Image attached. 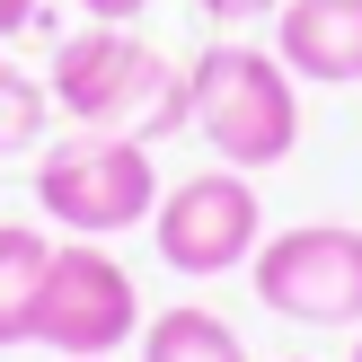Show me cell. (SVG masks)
<instances>
[{
	"mask_svg": "<svg viewBox=\"0 0 362 362\" xmlns=\"http://www.w3.org/2000/svg\"><path fill=\"white\" fill-rule=\"evenodd\" d=\"M45 88H53V115L88 124V133H133V141H151V151L194 124L186 62H168L141 27H98V18L71 27L62 45H53Z\"/></svg>",
	"mask_w": 362,
	"mask_h": 362,
	"instance_id": "obj_1",
	"label": "cell"
},
{
	"mask_svg": "<svg viewBox=\"0 0 362 362\" xmlns=\"http://www.w3.org/2000/svg\"><path fill=\"white\" fill-rule=\"evenodd\" d=\"M186 106L194 133L221 168H283L300 151V80L274 45L257 35H212L204 53L186 62Z\"/></svg>",
	"mask_w": 362,
	"mask_h": 362,
	"instance_id": "obj_2",
	"label": "cell"
},
{
	"mask_svg": "<svg viewBox=\"0 0 362 362\" xmlns=\"http://www.w3.org/2000/svg\"><path fill=\"white\" fill-rule=\"evenodd\" d=\"M35 212L71 239H124V230H151L159 212V159L133 133H88L71 124L62 141L35 151Z\"/></svg>",
	"mask_w": 362,
	"mask_h": 362,
	"instance_id": "obj_3",
	"label": "cell"
},
{
	"mask_svg": "<svg viewBox=\"0 0 362 362\" xmlns=\"http://www.w3.org/2000/svg\"><path fill=\"white\" fill-rule=\"evenodd\" d=\"M151 247L168 274L186 283H221V274H247L265 247V204H257V177L247 168H194L177 186H159V212H151Z\"/></svg>",
	"mask_w": 362,
	"mask_h": 362,
	"instance_id": "obj_4",
	"label": "cell"
},
{
	"mask_svg": "<svg viewBox=\"0 0 362 362\" xmlns=\"http://www.w3.org/2000/svg\"><path fill=\"white\" fill-rule=\"evenodd\" d=\"M257 300L292 327H362V230L354 221H292L265 230L247 265Z\"/></svg>",
	"mask_w": 362,
	"mask_h": 362,
	"instance_id": "obj_5",
	"label": "cell"
},
{
	"mask_svg": "<svg viewBox=\"0 0 362 362\" xmlns=\"http://www.w3.org/2000/svg\"><path fill=\"white\" fill-rule=\"evenodd\" d=\"M35 345H53V362H115L124 345H141V292L106 257V239H62L53 247Z\"/></svg>",
	"mask_w": 362,
	"mask_h": 362,
	"instance_id": "obj_6",
	"label": "cell"
},
{
	"mask_svg": "<svg viewBox=\"0 0 362 362\" xmlns=\"http://www.w3.org/2000/svg\"><path fill=\"white\" fill-rule=\"evenodd\" d=\"M274 53L300 88H362V0H283Z\"/></svg>",
	"mask_w": 362,
	"mask_h": 362,
	"instance_id": "obj_7",
	"label": "cell"
},
{
	"mask_svg": "<svg viewBox=\"0 0 362 362\" xmlns=\"http://www.w3.org/2000/svg\"><path fill=\"white\" fill-rule=\"evenodd\" d=\"M45 274H53V239H45L35 221H0V354L35 345Z\"/></svg>",
	"mask_w": 362,
	"mask_h": 362,
	"instance_id": "obj_8",
	"label": "cell"
},
{
	"mask_svg": "<svg viewBox=\"0 0 362 362\" xmlns=\"http://www.w3.org/2000/svg\"><path fill=\"white\" fill-rule=\"evenodd\" d=\"M141 362H247V336L221 310H159L141 318Z\"/></svg>",
	"mask_w": 362,
	"mask_h": 362,
	"instance_id": "obj_9",
	"label": "cell"
},
{
	"mask_svg": "<svg viewBox=\"0 0 362 362\" xmlns=\"http://www.w3.org/2000/svg\"><path fill=\"white\" fill-rule=\"evenodd\" d=\"M45 124H53V88L35 80V71H18L9 53H0V159L45 151Z\"/></svg>",
	"mask_w": 362,
	"mask_h": 362,
	"instance_id": "obj_10",
	"label": "cell"
},
{
	"mask_svg": "<svg viewBox=\"0 0 362 362\" xmlns=\"http://www.w3.org/2000/svg\"><path fill=\"white\" fill-rule=\"evenodd\" d=\"M194 9H204L221 35H239V27H265V18H274L283 0H194Z\"/></svg>",
	"mask_w": 362,
	"mask_h": 362,
	"instance_id": "obj_11",
	"label": "cell"
},
{
	"mask_svg": "<svg viewBox=\"0 0 362 362\" xmlns=\"http://www.w3.org/2000/svg\"><path fill=\"white\" fill-rule=\"evenodd\" d=\"M159 0H80V18H98V27H133V18H151Z\"/></svg>",
	"mask_w": 362,
	"mask_h": 362,
	"instance_id": "obj_12",
	"label": "cell"
},
{
	"mask_svg": "<svg viewBox=\"0 0 362 362\" xmlns=\"http://www.w3.org/2000/svg\"><path fill=\"white\" fill-rule=\"evenodd\" d=\"M45 27V0H0V35H27Z\"/></svg>",
	"mask_w": 362,
	"mask_h": 362,
	"instance_id": "obj_13",
	"label": "cell"
},
{
	"mask_svg": "<svg viewBox=\"0 0 362 362\" xmlns=\"http://www.w3.org/2000/svg\"><path fill=\"white\" fill-rule=\"evenodd\" d=\"M345 362H362V327H354V354H345Z\"/></svg>",
	"mask_w": 362,
	"mask_h": 362,
	"instance_id": "obj_14",
	"label": "cell"
},
{
	"mask_svg": "<svg viewBox=\"0 0 362 362\" xmlns=\"http://www.w3.org/2000/svg\"><path fill=\"white\" fill-rule=\"evenodd\" d=\"M283 362H318V354H283Z\"/></svg>",
	"mask_w": 362,
	"mask_h": 362,
	"instance_id": "obj_15",
	"label": "cell"
}]
</instances>
